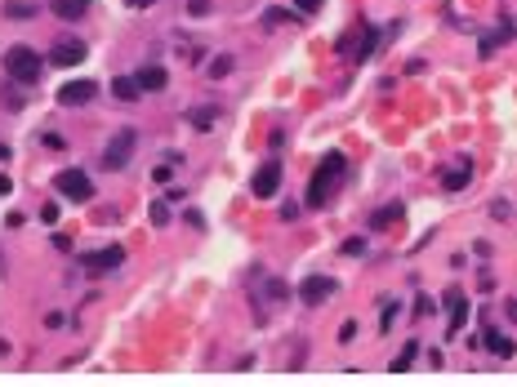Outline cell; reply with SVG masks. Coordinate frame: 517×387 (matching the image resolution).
Wrapping results in <instances>:
<instances>
[{
	"label": "cell",
	"mask_w": 517,
	"mask_h": 387,
	"mask_svg": "<svg viewBox=\"0 0 517 387\" xmlns=\"http://www.w3.org/2000/svg\"><path fill=\"white\" fill-rule=\"evenodd\" d=\"M344 174H348V156H344V152L321 156V165H317L313 183H308V205H317V210H321V205L330 201V192L339 187V178H344Z\"/></svg>",
	"instance_id": "obj_1"
},
{
	"label": "cell",
	"mask_w": 517,
	"mask_h": 387,
	"mask_svg": "<svg viewBox=\"0 0 517 387\" xmlns=\"http://www.w3.org/2000/svg\"><path fill=\"white\" fill-rule=\"evenodd\" d=\"M41 67H45V58L36 49H27V45H14V49L5 54V71L14 80H23V85H32L36 76H41Z\"/></svg>",
	"instance_id": "obj_2"
},
{
	"label": "cell",
	"mask_w": 517,
	"mask_h": 387,
	"mask_svg": "<svg viewBox=\"0 0 517 387\" xmlns=\"http://www.w3.org/2000/svg\"><path fill=\"white\" fill-rule=\"evenodd\" d=\"M339 54L348 63H366L374 54V27L370 23H357L348 36H339Z\"/></svg>",
	"instance_id": "obj_3"
},
{
	"label": "cell",
	"mask_w": 517,
	"mask_h": 387,
	"mask_svg": "<svg viewBox=\"0 0 517 387\" xmlns=\"http://www.w3.org/2000/svg\"><path fill=\"white\" fill-rule=\"evenodd\" d=\"M129 156H134V129H120V134H112L107 147H103V169H125Z\"/></svg>",
	"instance_id": "obj_4"
},
{
	"label": "cell",
	"mask_w": 517,
	"mask_h": 387,
	"mask_svg": "<svg viewBox=\"0 0 517 387\" xmlns=\"http://www.w3.org/2000/svg\"><path fill=\"white\" fill-rule=\"evenodd\" d=\"M54 187H59L67 201H76V205H85L89 196H94V183H89V174H81V169H63L59 178H54Z\"/></svg>",
	"instance_id": "obj_5"
},
{
	"label": "cell",
	"mask_w": 517,
	"mask_h": 387,
	"mask_svg": "<svg viewBox=\"0 0 517 387\" xmlns=\"http://www.w3.org/2000/svg\"><path fill=\"white\" fill-rule=\"evenodd\" d=\"M120 263H125V250H120V245H107V250L81 254V267H85L89 276H103V272H116Z\"/></svg>",
	"instance_id": "obj_6"
},
{
	"label": "cell",
	"mask_w": 517,
	"mask_h": 387,
	"mask_svg": "<svg viewBox=\"0 0 517 387\" xmlns=\"http://www.w3.org/2000/svg\"><path fill=\"white\" fill-rule=\"evenodd\" d=\"M277 187H281V160H263L259 174H255V196L259 201H272Z\"/></svg>",
	"instance_id": "obj_7"
},
{
	"label": "cell",
	"mask_w": 517,
	"mask_h": 387,
	"mask_svg": "<svg viewBox=\"0 0 517 387\" xmlns=\"http://www.w3.org/2000/svg\"><path fill=\"white\" fill-rule=\"evenodd\" d=\"M94 89H98L94 80H67L59 89V102H63V107H85V102L94 98Z\"/></svg>",
	"instance_id": "obj_8"
},
{
	"label": "cell",
	"mask_w": 517,
	"mask_h": 387,
	"mask_svg": "<svg viewBox=\"0 0 517 387\" xmlns=\"http://www.w3.org/2000/svg\"><path fill=\"white\" fill-rule=\"evenodd\" d=\"M335 294V280L330 276H308L304 280V285H299V298H304V303H326V298H330Z\"/></svg>",
	"instance_id": "obj_9"
},
{
	"label": "cell",
	"mask_w": 517,
	"mask_h": 387,
	"mask_svg": "<svg viewBox=\"0 0 517 387\" xmlns=\"http://www.w3.org/2000/svg\"><path fill=\"white\" fill-rule=\"evenodd\" d=\"M81 58H85V45L81 41H59L54 54H50V63H59V67H76Z\"/></svg>",
	"instance_id": "obj_10"
},
{
	"label": "cell",
	"mask_w": 517,
	"mask_h": 387,
	"mask_svg": "<svg viewBox=\"0 0 517 387\" xmlns=\"http://www.w3.org/2000/svg\"><path fill=\"white\" fill-rule=\"evenodd\" d=\"M446 303H450V325H446V334L455 338L459 329H464V320H468V298L459 294V289H450V294H446Z\"/></svg>",
	"instance_id": "obj_11"
},
{
	"label": "cell",
	"mask_w": 517,
	"mask_h": 387,
	"mask_svg": "<svg viewBox=\"0 0 517 387\" xmlns=\"http://www.w3.org/2000/svg\"><path fill=\"white\" fill-rule=\"evenodd\" d=\"M134 80H138V89H152V93H161L165 85H170V76H165V67H161V63H147V67L138 71Z\"/></svg>",
	"instance_id": "obj_12"
},
{
	"label": "cell",
	"mask_w": 517,
	"mask_h": 387,
	"mask_svg": "<svg viewBox=\"0 0 517 387\" xmlns=\"http://www.w3.org/2000/svg\"><path fill=\"white\" fill-rule=\"evenodd\" d=\"M468 178H473V160L446 169V174H441V183H446V192H459V187H468Z\"/></svg>",
	"instance_id": "obj_13"
},
{
	"label": "cell",
	"mask_w": 517,
	"mask_h": 387,
	"mask_svg": "<svg viewBox=\"0 0 517 387\" xmlns=\"http://www.w3.org/2000/svg\"><path fill=\"white\" fill-rule=\"evenodd\" d=\"M214 120H219V107H192V111H187V125L201 129V134H205V129H214Z\"/></svg>",
	"instance_id": "obj_14"
},
{
	"label": "cell",
	"mask_w": 517,
	"mask_h": 387,
	"mask_svg": "<svg viewBox=\"0 0 517 387\" xmlns=\"http://www.w3.org/2000/svg\"><path fill=\"white\" fill-rule=\"evenodd\" d=\"M85 5H89V0H50V9H54L59 18H67V23L85 14Z\"/></svg>",
	"instance_id": "obj_15"
},
{
	"label": "cell",
	"mask_w": 517,
	"mask_h": 387,
	"mask_svg": "<svg viewBox=\"0 0 517 387\" xmlns=\"http://www.w3.org/2000/svg\"><path fill=\"white\" fill-rule=\"evenodd\" d=\"M5 18L27 23V18H36V5H32V0H5Z\"/></svg>",
	"instance_id": "obj_16"
},
{
	"label": "cell",
	"mask_w": 517,
	"mask_h": 387,
	"mask_svg": "<svg viewBox=\"0 0 517 387\" xmlns=\"http://www.w3.org/2000/svg\"><path fill=\"white\" fill-rule=\"evenodd\" d=\"M486 347H491L495 356H513V352H517V343H513L509 334H500V329H491V334H486Z\"/></svg>",
	"instance_id": "obj_17"
},
{
	"label": "cell",
	"mask_w": 517,
	"mask_h": 387,
	"mask_svg": "<svg viewBox=\"0 0 517 387\" xmlns=\"http://www.w3.org/2000/svg\"><path fill=\"white\" fill-rule=\"evenodd\" d=\"M112 93H116L120 102H134L143 89H138V80H129V76H116V85H112Z\"/></svg>",
	"instance_id": "obj_18"
},
{
	"label": "cell",
	"mask_w": 517,
	"mask_h": 387,
	"mask_svg": "<svg viewBox=\"0 0 517 387\" xmlns=\"http://www.w3.org/2000/svg\"><path fill=\"white\" fill-rule=\"evenodd\" d=\"M401 219V201L397 205H383V210H374L370 214V228H388V223H397Z\"/></svg>",
	"instance_id": "obj_19"
},
{
	"label": "cell",
	"mask_w": 517,
	"mask_h": 387,
	"mask_svg": "<svg viewBox=\"0 0 517 387\" xmlns=\"http://www.w3.org/2000/svg\"><path fill=\"white\" fill-rule=\"evenodd\" d=\"M415 352H419V343H415V338H410V343L401 347V356H397V361H392V374H406V370H410V361H415Z\"/></svg>",
	"instance_id": "obj_20"
},
{
	"label": "cell",
	"mask_w": 517,
	"mask_h": 387,
	"mask_svg": "<svg viewBox=\"0 0 517 387\" xmlns=\"http://www.w3.org/2000/svg\"><path fill=\"white\" fill-rule=\"evenodd\" d=\"M263 23L268 27H286V23H295V9H263Z\"/></svg>",
	"instance_id": "obj_21"
},
{
	"label": "cell",
	"mask_w": 517,
	"mask_h": 387,
	"mask_svg": "<svg viewBox=\"0 0 517 387\" xmlns=\"http://www.w3.org/2000/svg\"><path fill=\"white\" fill-rule=\"evenodd\" d=\"M147 219H152L156 228H165V223H170V205H165V201H152V210H147Z\"/></svg>",
	"instance_id": "obj_22"
},
{
	"label": "cell",
	"mask_w": 517,
	"mask_h": 387,
	"mask_svg": "<svg viewBox=\"0 0 517 387\" xmlns=\"http://www.w3.org/2000/svg\"><path fill=\"white\" fill-rule=\"evenodd\" d=\"M228 71H232V58H228V54L210 63V76H214V80H223V76H228Z\"/></svg>",
	"instance_id": "obj_23"
},
{
	"label": "cell",
	"mask_w": 517,
	"mask_h": 387,
	"mask_svg": "<svg viewBox=\"0 0 517 387\" xmlns=\"http://www.w3.org/2000/svg\"><path fill=\"white\" fill-rule=\"evenodd\" d=\"M344 254H348V258L366 254V236H348V241H344Z\"/></svg>",
	"instance_id": "obj_24"
},
{
	"label": "cell",
	"mask_w": 517,
	"mask_h": 387,
	"mask_svg": "<svg viewBox=\"0 0 517 387\" xmlns=\"http://www.w3.org/2000/svg\"><path fill=\"white\" fill-rule=\"evenodd\" d=\"M392 320H397V303H392V298H383V320H379V325L392 329Z\"/></svg>",
	"instance_id": "obj_25"
},
{
	"label": "cell",
	"mask_w": 517,
	"mask_h": 387,
	"mask_svg": "<svg viewBox=\"0 0 517 387\" xmlns=\"http://www.w3.org/2000/svg\"><path fill=\"white\" fill-rule=\"evenodd\" d=\"M352 338H357V325H352V320H344V325H339V343H352Z\"/></svg>",
	"instance_id": "obj_26"
},
{
	"label": "cell",
	"mask_w": 517,
	"mask_h": 387,
	"mask_svg": "<svg viewBox=\"0 0 517 387\" xmlns=\"http://www.w3.org/2000/svg\"><path fill=\"white\" fill-rule=\"evenodd\" d=\"M41 223H59V205H54V201L41 210Z\"/></svg>",
	"instance_id": "obj_27"
},
{
	"label": "cell",
	"mask_w": 517,
	"mask_h": 387,
	"mask_svg": "<svg viewBox=\"0 0 517 387\" xmlns=\"http://www.w3.org/2000/svg\"><path fill=\"white\" fill-rule=\"evenodd\" d=\"M187 14H210V0H187Z\"/></svg>",
	"instance_id": "obj_28"
},
{
	"label": "cell",
	"mask_w": 517,
	"mask_h": 387,
	"mask_svg": "<svg viewBox=\"0 0 517 387\" xmlns=\"http://www.w3.org/2000/svg\"><path fill=\"white\" fill-rule=\"evenodd\" d=\"M295 9H304V14H317V9H321V0H295Z\"/></svg>",
	"instance_id": "obj_29"
},
{
	"label": "cell",
	"mask_w": 517,
	"mask_h": 387,
	"mask_svg": "<svg viewBox=\"0 0 517 387\" xmlns=\"http://www.w3.org/2000/svg\"><path fill=\"white\" fill-rule=\"evenodd\" d=\"M129 5H134V9H147V5H156V0H129Z\"/></svg>",
	"instance_id": "obj_30"
},
{
	"label": "cell",
	"mask_w": 517,
	"mask_h": 387,
	"mask_svg": "<svg viewBox=\"0 0 517 387\" xmlns=\"http://www.w3.org/2000/svg\"><path fill=\"white\" fill-rule=\"evenodd\" d=\"M9 192V174H0V196H5Z\"/></svg>",
	"instance_id": "obj_31"
},
{
	"label": "cell",
	"mask_w": 517,
	"mask_h": 387,
	"mask_svg": "<svg viewBox=\"0 0 517 387\" xmlns=\"http://www.w3.org/2000/svg\"><path fill=\"white\" fill-rule=\"evenodd\" d=\"M509 316H513V320H517V303H509Z\"/></svg>",
	"instance_id": "obj_32"
},
{
	"label": "cell",
	"mask_w": 517,
	"mask_h": 387,
	"mask_svg": "<svg viewBox=\"0 0 517 387\" xmlns=\"http://www.w3.org/2000/svg\"><path fill=\"white\" fill-rule=\"evenodd\" d=\"M0 160H9V147H0Z\"/></svg>",
	"instance_id": "obj_33"
}]
</instances>
